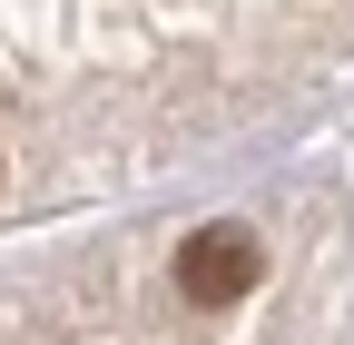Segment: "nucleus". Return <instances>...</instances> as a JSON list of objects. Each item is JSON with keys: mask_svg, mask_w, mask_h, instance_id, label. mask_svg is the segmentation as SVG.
Segmentation results:
<instances>
[{"mask_svg": "<svg viewBox=\"0 0 354 345\" xmlns=\"http://www.w3.org/2000/svg\"><path fill=\"white\" fill-rule=\"evenodd\" d=\"M256 276H266V247H256V227H236V218H216V227H197L187 247H177L187 306H236V296H256Z\"/></svg>", "mask_w": 354, "mask_h": 345, "instance_id": "nucleus-1", "label": "nucleus"}]
</instances>
